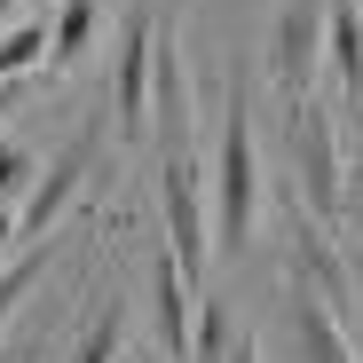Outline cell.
Wrapping results in <instances>:
<instances>
[{
    "label": "cell",
    "mask_w": 363,
    "mask_h": 363,
    "mask_svg": "<svg viewBox=\"0 0 363 363\" xmlns=\"http://www.w3.org/2000/svg\"><path fill=\"white\" fill-rule=\"evenodd\" d=\"M347 158H340V111H332V95H300V103H284V182H292V198L308 206L324 229L340 221V206H347V174H340Z\"/></svg>",
    "instance_id": "cell-1"
},
{
    "label": "cell",
    "mask_w": 363,
    "mask_h": 363,
    "mask_svg": "<svg viewBox=\"0 0 363 363\" xmlns=\"http://www.w3.org/2000/svg\"><path fill=\"white\" fill-rule=\"evenodd\" d=\"M253 213H261L253 95H245V79H229V118H221V143H213V245H221V253H245Z\"/></svg>",
    "instance_id": "cell-2"
},
{
    "label": "cell",
    "mask_w": 363,
    "mask_h": 363,
    "mask_svg": "<svg viewBox=\"0 0 363 363\" xmlns=\"http://www.w3.org/2000/svg\"><path fill=\"white\" fill-rule=\"evenodd\" d=\"M150 64H158V0H127L118 64H111V127H118V143L150 135Z\"/></svg>",
    "instance_id": "cell-3"
},
{
    "label": "cell",
    "mask_w": 363,
    "mask_h": 363,
    "mask_svg": "<svg viewBox=\"0 0 363 363\" xmlns=\"http://www.w3.org/2000/svg\"><path fill=\"white\" fill-rule=\"evenodd\" d=\"M324 40H332V16H324V0H284V9H277V32H269V79L284 87V103L316 95Z\"/></svg>",
    "instance_id": "cell-4"
},
{
    "label": "cell",
    "mask_w": 363,
    "mask_h": 363,
    "mask_svg": "<svg viewBox=\"0 0 363 363\" xmlns=\"http://www.w3.org/2000/svg\"><path fill=\"white\" fill-rule=\"evenodd\" d=\"M284 229H292V269L284 277H300L308 292H324L332 300V316L347 324V308H355V284H347V261H340V245H332V229L292 198V182H284Z\"/></svg>",
    "instance_id": "cell-5"
},
{
    "label": "cell",
    "mask_w": 363,
    "mask_h": 363,
    "mask_svg": "<svg viewBox=\"0 0 363 363\" xmlns=\"http://www.w3.org/2000/svg\"><path fill=\"white\" fill-rule=\"evenodd\" d=\"M95 143H103V111H95V118H79V127H72V143H64V150L48 158V182H40V190L24 198L16 229L32 237V245H40V237H48L55 221H64V206L79 198V182H87V158H95Z\"/></svg>",
    "instance_id": "cell-6"
},
{
    "label": "cell",
    "mask_w": 363,
    "mask_h": 363,
    "mask_svg": "<svg viewBox=\"0 0 363 363\" xmlns=\"http://www.w3.org/2000/svg\"><path fill=\"white\" fill-rule=\"evenodd\" d=\"M284 324H292V347H300V363H355V347H347V324L332 316V300H324V292H308L300 277H284Z\"/></svg>",
    "instance_id": "cell-7"
},
{
    "label": "cell",
    "mask_w": 363,
    "mask_h": 363,
    "mask_svg": "<svg viewBox=\"0 0 363 363\" xmlns=\"http://www.w3.org/2000/svg\"><path fill=\"white\" fill-rule=\"evenodd\" d=\"M87 40H95V0H64L55 24H48V79H64L87 55Z\"/></svg>",
    "instance_id": "cell-8"
},
{
    "label": "cell",
    "mask_w": 363,
    "mask_h": 363,
    "mask_svg": "<svg viewBox=\"0 0 363 363\" xmlns=\"http://www.w3.org/2000/svg\"><path fill=\"white\" fill-rule=\"evenodd\" d=\"M24 72H48V24L40 16H24L9 40H0V87H16Z\"/></svg>",
    "instance_id": "cell-9"
},
{
    "label": "cell",
    "mask_w": 363,
    "mask_h": 363,
    "mask_svg": "<svg viewBox=\"0 0 363 363\" xmlns=\"http://www.w3.org/2000/svg\"><path fill=\"white\" fill-rule=\"evenodd\" d=\"M48 253H55V237H40V245H24V253H16L9 269H0V324L16 316V300H24V284H32V277L48 269Z\"/></svg>",
    "instance_id": "cell-10"
},
{
    "label": "cell",
    "mask_w": 363,
    "mask_h": 363,
    "mask_svg": "<svg viewBox=\"0 0 363 363\" xmlns=\"http://www.w3.org/2000/svg\"><path fill=\"white\" fill-rule=\"evenodd\" d=\"M118 332H127V316H118V300H103V308H95V324H87V340H79V355H72V363H111V355H118Z\"/></svg>",
    "instance_id": "cell-11"
},
{
    "label": "cell",
    "mask_w": 363,
    "mask_h": 363,
    "mask_svg": "<svg viewBox=\"0 0 363 363\" xmlns=\"http://www.w3.org/2000/svg\"><path fill=\"white\" fill-rule=\"evenodd\" d=\"M24 174H32V158H24L16 143H0V198H9V190H16V182H24Z\"/></svg>",
    "instance_id": "cell-12"
},
{
    "label": "cell",
    "mask_w": 363,
    "mask_h": 363,
    "mask_svg": "<svg viewBox=\"0 0 363 363\" xmlns=\"http://www.w3.org/2000/svg\"><path fill=\"white\" fill-rule=\"evenodd\" d=\"M229 363H261V347H253V340H237V347H229Z\"/></svg>",
    "instance_id": "cell-13"
},
{
    "label": "cell",
    "mask_w": 363,
    "mask_h": 363,
    "mask_svg": "<svg viewBox=\"0 0 363 363\" xmlns=\"http://www.w3.org/2000/svg\"><path fill=\"white\" fill-rule=\"evenodd\" d=\"M9 237H16V221H9V213H0V245H9Z\"/></svg>",
    "instance_id": "cell-14"
},
{
    "label": "cell",
    "mask_w": 363,
    "mask_h": 363,
    "mask_svg": "<svg viewBox=\"0 0 363 363\" xmlns=\"http://www.w3.org/2000/svg\"><path fill=\"white\" fill-rule=\"evenodd\" d=\"M9 103H16V87H0V111H9Z\"/></svg>",
    "instance_id": "cell-15"
},
{
    "label": "cell",
    "mask_w": 363,
    "mask_h": 363,
    "mask_svg": "<svg viewBox=\"0 0 363 363\" xmlns=\"http://www.w3.org/2000/svg\"><path fill=\"white\" fill-rule=\"evenodd\" d=\"M9 9H24V0H0V16H9Z\"/></svg>",
    "instance_id": "cell-16"
}]
</instances>
